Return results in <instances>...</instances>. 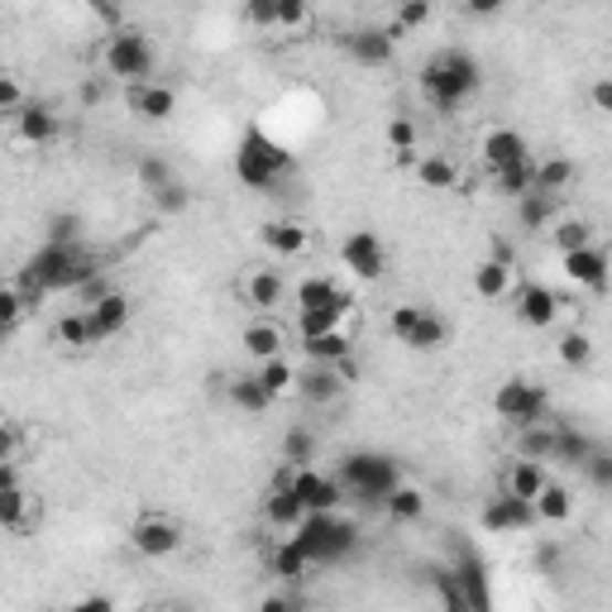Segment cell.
Segmentation results:
<instances>
[{
	"label": "cell",
	"mask_w": 612,
	"mask_h": 612,
	"mask_svg": "<svg viewBox=\"0 0 612 612\" xmlns=\"http://www.w3.org/2000/svg\"><path fill=\"white\" fill-rule=\"evenodd\" d=\"M96 273H101V264L82 250V244H39V250L24 258L20 283L39 287L43 297H53V293H77V287L86 278H96Z\"/></svg>",
	"instance_id": "1"
},
{
	"label": "cell",
	"mask_w": 612,
	"mask_h": 612,
	"mask_svg": "<svg viewBox=\"0 0 612 612\" xmlns=\"http://www.w3.org/2000/svg\"><path fill=\"white\" fill-rule=\"evenodd\" d=\"M478 82H484V72H478L474 53H464V49H441L435 57L421 63V96L445 115L460 110L464 101L478 92Z\"/></svg>",
	"instance_id": "2"
},
{
	"label": "cell",
	"mask_w": 612,
	"mask_h": 612,
	"mask_svg": "<svg viewBox=\"0 0 612 612\" xmlns=\"http://www.w3.org/2000/svg\"><path fill=\"white\" fill-rule=\"evenodd\" d=\"M101 67H106V82H120V86H139V82H154L158 72V49L144 29H110L101 39Z\"/></svg>",
	"instance_id": "3"
},
{
	"label": "cell",
	"mask_w": 612,
	"mask_h": 612,
	"mask_svg": "<svg viewBox=\"0 0 612 612\" xmlns=\"http://www.w3.org/2000/svg\"><path fill=\"white\" fill-rule=\"evenodd\" d=\"M335 478H340L345 498H359V503H383L388 488L402 484V478H398V464L383 460V455H349Z\"/></svg>",
	"instance_id": "4"
},
{
	"label": "cell",
	"mask_w": 612,
	"mask_h": 612,
	"mask_svg": "<svg viewBox=\"0 0 612 612\" xmlns=\"http://www.w3.org/2000/svg\"><path fill=\"white\" fill-rule=\"evenodd\" d=\"M182 541H187V527H182V517H172V513H139L129 521V550L144 560L178 556Z\"/></svg>",
	"instance_id": "5"
},
{
	"label": "cell",
	"mask_w": 612,
	"mask_h": 612,
	"mask_svg": "<svg viewBox=\"0 0 612 612\" xmlns=\"http://www.w3.org/2000/svg\"><path fill=\"white\" fill-rule=\"evenodd\" d=\"M355 536H359L355 521H340V513H320V517H306L302 521V531L293 536V541L302 546V556L316 564V560L345 556V550L355 546Z\"/></svg>",
	"instance_id": "6"
},
{
	"label": "cell",
	"mask_w": 612,
	"mask_h": 612,
	"mask_svg": "<svg viewBox=\"0 0 612 612\" xmlns=\"http://www.w3.org/2000/svg\"><path fill=\"white\" fill-rule=\"evenodd\" d=\"M283 484H287V493H293V498L306 507V517L340 513V503H345L340 478L326 474V469H316V464H306V469H287V464H283Z\"/></svg>",
	"instance_id": "7"
},
{
	"label": "cell",
	"mask_w": 612,
	"mask_h": 612,
	"mask_svg": "<svg viewBox=\"0 0 612 612\" xmlns=\"http://www.w3.org/2000/svg\"><path fill=\"white\" fill-rule=\"evenodd\" d=\"M546 388L531 383V378H507V383L493 392V412H498L503 421H513V426H531V421H546Z\"/></svg>",
	"instance_id": "8"
},
{
	"label": "cell",
	"mask_w": 612,
	"mask_h": 612,
	"mask_svg": "<svg viewBox=\"0 0 612 612\" xmlns=\"http://www.w3.org/2000/svg\"><path fill=\"white\" fill-rule=\"evenodd\" d=\"M293 168V158H287L283 144H273L268 135H254L244 139V149H240V178L250 182V187H273L283 178V172Z\"/></svg>",
	"instance_id": "9"
},
{
	"label": "cell",
	"mask_w": 612,
	"mask_h": 612,
	"mask_svg": "<svg viewBox=\"0 0 612 612\" xmlns=\"http://www.w3.org/2000/svg\"><path fill=\"white\" fill-rule=\"evenodd\" d=\"M340 268L355 283H378L388 268V244L373 235V230H349L340 240Z\"/></svg>",
	"instance_id": "10"
},
{
	"label": "cell",
	"mask_w": 612,
	"mask_h": 612,
	"mask_svg": "<svg viewBox=\"0 0 612 612\" xmlns=\"http://www.w3.org/2000/svg\"><path fill=\"white\" fill-rule=\"evenodd\" d=\"M478 163L488 168V178H493V172L517 168V163H531V144H527V135H521V129L488 125L484 135H478Z\"/></svg>",
	"instance_id": "11"
},
{
	"label": "cell",
	"mask_w": 612,
	"mask_h": 612,
	"mask_svg": "<svg viewBox=\"0 0 612 612\" xmlns=\"http://www.w3.org/2000/svg\"><path fill=\"white\" fill-rule=\"evenodd\" d=\"M513 312H517V320L527 330H550L560 320L564 302H560L556 287H546V283H521L513 293Z\"/></svg>",
	"instance_id": "12"
},
{
	"label": "cell",
	"mask_w": 612,
	"mask_h": 612,
	"mask_svg": "<svg viewBox=\"0 0 612 612\" xmlns=\"http://www.w3.org/2000/svg\"><path fill=\"white\" fill-rule=\"evenodd\" d=\"M14 129V144H24V149H49V144L63 139V115L53 106H39V101H29V106L10 120Z\"/></svg>",
	"instance_id": "13"
},
{
	"label": "cell",
	"mask_w": 612,
	"mask_h": 612,
	"mask_svg": "<svg viewBox=\"0 0 612 612\" xmlns=\"http://www.w3.org/2000/svg\"><path fill=\"white\" fill-rule=\"evenodd\" d=\"M125 110L135 115V120H154L163 125L172 120V110H178V92H172L168 82H139V86H125Z\"/></svg>",
	"instance_id": "14"
},
{
	"label": "cell",
	"mask_w": 612,
	"mask_h": 612,
	"mask_svg": "<svg viewBox=\"0 0 612 612\" xmlns=\"http://www.w3.org/2000/svg\"><path fill=\"white\" fill-rule=\"evenodd\" d=\"M258 240H264V250L278 258V264H297V258L312 254V230L302 221H264L258 225Z\"/></svg>",
	"instance_id": "15"
},
{
	"label": "cell",
	"mask_w": 612,
	"mask_h": 612,
	"mask_svg": "<svg viewBox=\"0 0 612 612\" xmlns=\"http://www.w3.org/2000/svg\"><path fill=\"white\" fill-rule=\"evenodd\" d=\"M240 297H244V306H250V312H258V316H273L278 312V306L287 302V278L278 268H250L240 278Z\"/></svg>",
	"instance_id": "16"
},
{
	"label": "cell",
	"mask_w": 612,
	"mask_h": 612,
	"mask_svg": "<svg viewBox=\"0 0 612 612\" xmlns=\"http://www.w3.org/2000/svg\"><path fill=\"white\" fill-rule=\"evenodd\" d=\"M560 273L574 287H584V293L603 297V287H608V254H603V244H589V250L560 254Z\"/></svg>",
	"instance_id": "17"
},
{
	"label": "cell",
	"mask_w": 612,
	"mask_h": 612,
	"mask_svg": "<svg viewBox=\"0 0 612 612\" xmlns=\"http://www.w3.org/2000/svg\"><path fill=\"white\" fill-rule=\"evenodd\" d=\"M43 521V503L29 493L24 484H14V488H0V531H10V536H29Z\"/></svg>",
	"instance_id": "18"
},
{
	"label": "cell",
	"mask_w": 612,
	"mask_h": 612,
	"mask_svg": "<svg viewBox=\"0 0 612 612\" xmlns=\"http://www.w3.org/2000/svg\"><path fill=\"white\" fill-rule=\"evenodd\" d=\"M521 287V273H517V258H484L474 268V293L484 302H507Z\"/></svg>",
	"instance_id": "19"
},
{
	"label": "cell",
	"mask_w": 612,
	"mask_h": 612,
	"mask_svg": "<svg viewBox=\"0 0 612 612\" xmlns=\"http://www.w3.org/2000/svg\"><path fill=\"white\" fill-rule=\"evenodd\" d=\"M240 345H244V355H250L254 363H268V359H283L287 355V330L273 316H254L250 326H244Z\"/></svg>",
	"instance_id": "20"
},
{
	"label": "cell",
	"mask_w": 612,
	"mask_h": 612,
	"mask_svg": "<svg viewBox=\"0 0 612 612\" xmlns=\"http://www.w3.org/2000/svg\"><path fill=\"white\" fill-rule=\"evenodd\" d=\"M320 306H355L345 278H335V273H306L297 283V312H320Z\"/></svg>",
	"instance_id": "21"
},
{
	"label": "cell",
	"mask_w": 612,
	"mask_h": 612,
	"mask_svg": "<svg viewBox=\"0 0 612 612\" xmlns=\"http://www.w3.org/2000/svg\"><path fill=\"white\" fill-rule=\"evenodd\" d=\"M345 378L335 373V363H312L302 378H297V398L306 402V407H335L345 398Z\"/></svg>",
	"instance_id": "22"
},
{
	"label": "cell",
	"mask_w": 612,
	"mask_h": 612,
	"mask_svg": "<svg viewBox=\"0 0 612 612\" xmlns=\"http://www.w3.org/2000/svg\"><path fill=\"white\" fill-rule=\"evenodd\" d=\"M340 43H345V53L355 57V63H363V67H383V63H392V53H398V39H392L383 24H378V29H355V34H345Z\"/></svg>",
	"instance_id": "23"
},
{
	"label": "cell",
	"mask_w": 612,
	"mask_h": 612,
	"mask_svg": "<svg viewBox=\"0 0 612 612\" xmlns=\"http://www.w3.org/2000/svg\"><path fill=\"white\" fill-rule=\"evenodd\" d=\"M264 521H268V531H278V536H297L302 521H306V507L293 498V493H287L283 474L273 478V488H268V498H264Z\"/></svg>",
	"instance_id": "24"
},
{
	"label": "cell",
	"mask_w": 612,
	"mask_h": 612,
	"mask_svg": "<svg viewBox=\"0 0 612 612\" xmlns=\"http://www.w3.org/2000/svg\"><path fill=\"white\" fill-rule=\"evenodd\" d=\"M550 484V464H536V460H513L503 469V493L517 503H536V493Z\"/></svg>",
	"instance_id": "25"
},
{
	"label": "cell",
	"mask_w": 612,
	"mask_h": 612,
	"mask_svg": "<svg viewBox=\"0 0 612 612\" xmlns=\"http://www.w3.org/2000/svg\"><path fill=\"white\" fill-rule=\"evenodd\" d=\"M536 187L531 192L536 197H550V201H560L564 192L574 187V178H579V168H574V158H564V154H550V158H536Z\"/></svg>",
	"instance_id": "26"
},
{
	"label": "cell",
	"mask_w": 612,
	"mask_h": 612,
	"mask_svg": "<svg viewBox=\"0 0 612 612\" xmlns=\"http://www.w3.org/2000/svg\"><path fill=\"white\" fill-rule=\"evenodd\" d=\"M531 517H536V527H570V521H574V493L550 478V484L536 493Z\"/></svg>",
	"instance_id": "27"
},
{
	"label": "cell",
	"mask_w": 612,
	"mask_h": 612,
	"mask_svg": "<svg viewBox=\"0 0 612 612\" xmlns=\"http://www.w3.org/2000/svg\"><path fill=\"white\" fill-rule=\"evenodd\" d=\"M86 316H92L96 340L106 345V340H115V335L129 326V316H135V302H129L125 293H110V297H101L96 306H86Z\"/></svg>",
	"instance_id": "28"
},
{
	"label": "cell",
	"mask_w": 612,
	"mask_h": 612,
	"mask_svg": "<svg viewBox=\"0 0 612 612\" xmlns=\"http://www.w3.org/2000/svg\"><path fill=\"white\" fill-rule=\"evenodd\" d=\"M484 527L493 536H513V531H531L536 527V517H531V503H517V498H493L484 507Z\"/></svg>",
	"instance_id": "29"
},
{
	"label": "cell",
	"mask_w": 612,
	"mask_h": 612,
	"mask_svg": "<svg viewBox=\"0 0 612 612\" xmlns=\"http://www.w3.org/2000/svg\"><path fill=\"white\" fill-rule=\"evenodd\" d=\"M53 340H57V349H67V355H86V349L101 345L96 330H92V316L77 312V306L53 320Z\"/></svg>",
	"instance_id": "30"
},
{
	"label": "cell",
	"mask_w": 612,
	"mask_h": 612,
	"mask_svg": "<svg viewBox=\"0 0 612 612\" xmlns=\"http://www.w3.org/2000/svg\"><path fill=\"white\" fill-rule=\"evenodd\" d=\"M297 378L302 369L293 359H268V363H254V383L268 392V402H283V398H297Z\"/></svg>",
	"instance_id": "31"
},
{
	"label": "cell",
	"mask_w": 612,
	"mask_h": 612,
	"mask_svg": "<svg viewBox=\"0 0 612 612\" xmlns=\"http://www.w3.org/2000/svg\"><path fill=\"white\" fill-rule=\"evenodd\" d=\"M412 178H416L421 192H455V187H460V168L450 163L445 154H416Z\"/></svg>",
	"instance_id": "32"
},
{
	"label": "cell",
	"mask_w": 612,
	"mask_h": 612,
	"mask_svg": "<svg viewBox=\"0 0 612 612\" xmlns=\"http://www.w3.org/2000/svg\"><path fill=\"white\" fill-rule=\"evenodd\" d=\"M316 29V10L306 0H273V34L278 39H302Z\"/></svg>",
	"instance_id": "33"
},
{
	"label": "cell",
	"mask_w": 612,
	"mask_h": 612,
	"mask_svg": "<svg viewBox=\"0 0 612 612\" xmlns=\"http://www.w3.org/2000/svg\"><path fill=\"white\" fill-rule=\"evenodd\" d=\"M268 570L278 579H287V584H302L306 570H312V560L302 556V546L293 541V536H278V541L268 546Z\"/></svg>",
	"instance_id": "34"
},
{
	"label": "cell",
	"mask_w": 612,
	"mask_h": 612,
	"mask_svg": "<svg viewBox=\"0 0 612 612\" xmlns=\"http://www.w3.org/2000/svg\"><path fill=\"white\" fill-rule=\"evenodd\" d=\"M302 355L312 363H340L355 355V330H330V335H312L302 340Z\"/></svg>",
	"instance_id": "35"
},
{
	"label": "cell",
	"mask_w": 612,
	"mask_h": 612,
	"mask_svg": "<svg viewBox=\"0 0 612 612\" xmlns=\"http://www.w3.org/2000/svg\"><path fill=\"white\" fill-rule=\"evenodd\" d=\"M383 513L398 521V527H407V521H421L426 517V493L412 488V484H398V488H388V498H383Z\"/></svg>",
	"instance_id": "36"
},
{
	"label": "cell",
	"mask_w": 612,
	"mask_h": 612,
	"mask_svg": "<svg viewBox=\"0 0 612 612\" xmlns=\"http://www.w3.org/2000/svg\"><path fill=\"white\" fill-rule=\"evenodd\" d=\"M550 240H556L560 254H574V250L599 244V240H593V225L584 221V215H556V221H550Z\"/></svg>",
	"instance_id": "37"
},
{
	"label": "cell",
	"mask_w": 612,
	"mask_h": 612,
	"mask_svg": "<svg viewBox=\"0 0 612 612\" xmlns=\"http://www.w3.org/2000/svg\"><path fill=\"white\" fill-rule=\"evenodd\" d=\"M517 460H536V464L556 460V426H546V421H531V426H521Z\"/></svg>",
	"instance_id": "38"
},
{
	"label": "cell",
	"mask_w": 612,
	"mask_h": 612,
	"mask_svg": "<svg viewBox=\"0 0 612 612\" xmlns=\"http://www.w3.org/2000/svg\"><path fill=\"white\" fill-rule=\"evenodd\" d=\"M593 355H599V345H593L589 330H564L556 340V359L564 363V369H589Z\"/></svg>",
	"instance_id": "39"
},
{
	"label": "cell",
	"mask_w": 612,
	"mask_h": 612,
	"mask_svg": "<svg viewBox=\"0 0 612 612\" xmlns=\"http://www.w3.org/2000/svg\"><path fill=\"white\" fill-rule=\"evenodd\" d=\"M536 158L531 163H517V168H507V172H493V192H498L503 201H521V197H531V187H536Z\"/></svg>",
	"instance_id": "40"
},
{
	"label": "cell",
	"mask_w": 612,
	"mask_h": 612,
	"mask_svg": "<svg viewBox=\"0 0 612 612\" xmlns=\"http://www.w3.org/2000/svg\"><path fill=\"white\" fill-rule=\"evenodd\" d=\"M431 14H435L431 0H402V6L392 10V20H388L383 29H388L392 39H398V34H412V29H426V24H431Z\"/></svg>",
	"instance_id": "41"
},
{
	"label": "cell",
	"mask_w": 612,
	"mask_h": 612,
	"mask_svg": "<svg viewBox=\"0 0 612 612\" xmlns=\"http://www.w3.org/2000/svg\"><path fill=\"white\" fill-rule=\"evenodd\" d=\"M383 139H388V149L398 154V163H416V144H421V135H416V125L407 120V115H392L388 129H383Z\"/></svg>",
	"instance_id": "42"
},
{
	"label": "cell",
	"mask_w": 612,
	"mask_h": 612,
	"mask_svg": "<svg viewBox=\"0 0 612 612\" xmlns=\"http://www.w3.org/2000/svg\"><path fill=\"white\" fill-rule=\"evenodd\" d=\"M230 402L240 407L244 416H258V412H268V392L254 383V373H244V378H230Z\"/></svg>",
	"instance_id": "43"
},
{
	"label": "cell",
	"mask_w": 612,
	"mask_h": 612,
	"mask_svg": "<svg viewBox=\"0 0 612 612\" xmlns=\"http://www.w3.org/2000/svg\"><path fill=\"white\" fill-rule=\"evenodd\" d=\"M283 464H287V469H306V464H316V435L306 426H293L283 435Z\"/></svg>",
	"instance_id": "44"
},
{
	"label": "cell",
	"mask_w": 612,
	"mask_h": 612,
	"mask_svg": "<svg viewBox=\"0 0 612 612\" xmlns=\"http://www.w3.org/2000/svg\"><path fill=\"white\" fill-rule=\"evenodd\" d=\"M445 340H450V326L426 306V312H421V320H416V330L407 335V349H441Z\"/></svg>",
	"instance_id": "45"
},
{
	"label": "cell",
	"mask_w": 612,
	"mask_h": 612,
	"mask_svg": "<svg viewBox=\"0 0 612 612\" xmlns=\"http://www.w3.org/2000/svg\"><path fill=\"white\" fill-rule=\"evenodd\" d=\"M29 316H34V312H29V306H24V297H20V287H14V283H6V287H0V330H20L24 326V320Z\"/></svg>",
	"instance_id": "46"
},
{
	"label": "cell",
	"mask_w": 612,
	"mask_h": 612,
	"mask_svg": "<svg viewBox=\"0 0 612 612\" xmlns=\"http://www.w3.org/2000/svg\"><path fill=\"white\" fill-rule=\"evenodd\" d=\"M593 445L589 435H579V431H556V460H564V464H589L593 460Z\"/></svg>",
	"instance_id": "47"
},
{
	"label": "cell",
	"mask_w": 612,
	"mask_h": 612,
	"mask_svg": "<svg viewBox=\"0 0 612 612\" xmlns=\"http://www.w3.org/2000/svg\"><path fill=\"white\" fill-rule=\"evenodd\" d=\"M517 215H521V225H527V230H546L550 221H556V201L531 192V197L517 201Z\"/></svg>",
	"instance_id": "48"
},
{
	"label": "cell",
	"mask_w": 612,
	"mask_h": 612,
	"mask_svg": "<svg viewBox=\"0 0 612 612\" xmlns=\"http://www.w3.org/2000/svg\"><path fill=\"white\" fill-rule=\"evenodd\" d=\"M29 106V86L14 77V72H0V115H6V120H14V115H20Z\"/></svg>",
	"instance_id": "49"
},
{
	"label": "cell",
	"mask_w": 612,
	"mask_h": 612,
	"mask_svg": "<svg viewBox=\"0 0 612 612\" xmlns=\"http://www.w3.org/2000/svg\"><path fill=\"white\" fill-rule=\"evenodd\" d=\"M77 230H82L77 215H72V211H57V215H49V240H43V244H82Z\"/></svg>",
	"instance_id": "50"
},
{
	"label": "cell",
	"mask_w": 612,
	"mask_h": 612,
	"mask_svg": "<svg viewBox=\"0 0 612 612\" xmlns=\"http://www.w3.org/2000/svg\"><path fill=\"white\" fill-rule=\"evenodd\" d=\"M139 182L149 187V192H163V187H172V168L163 163V158H144V163H139Z\"/></svg>",
	"instance_id": "51"
},
{
	"label": "cell",
	"mask_w": 612,
	"mask_h": 612,
	"mask_svg": "<svg viewBox=\"0 0 612 612\" xmlns=\"http://www.w3.org/2000/svg\"><path fill=\"white\" fill-rule=\"evenodd\" d=\"M20 450H24V435H20V426L0 416V460H6V464H20Z\"/></svg>",
	"instance_id": "52"
},
{
	"label": "cell",
	"mask_w": 612,
	"mask_h": 612,
	"mask_svg": "<svg viewBox=\"0 0 612 612\" xmlns=\"http://www.w3.org/2000/svg\"><path fill=\"white\" fill-rule=\"evenodd\" d=\"M258 612H302V599L297 593H264V599H258Z\"/></svg>",
	"instance_id": "53"
},
{
	"label": "cell",
	"mask_w": 612,
	"mask_h": 612,
	"mask_svg": "<svg viewBox=\"0 0 612 612\" xmlns=\"http://www.w3.org/2000/svg\"><path fill=\"white\" fill-rule=\"evenodd\" d=\"M244 20H250L254 29H264V34H273V0H254V6H244Z\"/></svg>",
	"instance_id": "54"
},
{
	"label": "cell",
	"mask_w": 612,
	"mask_h": 612,
	"mask_svg": "<svg viewBox=\"0 0 612 612\" xmlns=\"http://www.w3.org/2000/svg\"><path fill=\"white\" fill-rule=\"evenodd\" d=\"M63 612H115V599H106V593H86V599L67 603Z\"/></svg>",
	"instance_id": "55"
},
{
	"label": "cell",
	"mask_w": 612,
	"mask_h": 612,
	"mask_svg": "<svg viewBox=\"0 0 612 612\" xmlns=\"http://www.w3.org/2000/svg\"><path fill=\"white\" fill-rule=\"evenodd\" d=\"M154 207L158 211H182L187 207V192H182L178 182H172V187H163V192H154Z\"/></svg>",
	"instance_id": "56"
},
{
	"label": "cell",
	"mask_w": 612,
	"mask_h": 612,
	"mask_svg": "<svg viewBox=\"0 0 612 612\" xmlns=\"http://www.w3.org/2000/svg\"><path fill=\"white\" fill-rule=\"evenodd\" d=\"M584 469L593 474V484H599V488H608V484H612V460L603 455V450H593V460L584 464Z\"/></svg>",
	"instance_id": "57"
},
{
	"label": "cell",
	"mask_w": 612,
	"mask_h": 612,
	"mask_svg": "<svg viewBox=\"0 0 612 612\" xmlns=\"http://www.w3.org/2000/svg\"><path fill=\"white\" fill-rule=\"evenodd\" d=\"M593 110H599V115L612 110V77H599V82H593Z\"/></svg>",
	"instance_id": "58"
},
{
	"label": "cell",
	"mask_w": 612,
	"mask_h": 612,
	"mask_svg": "<svg viewBox=\"0 0 612 612\" xmlns=\"http://www.w3.org/2000/svg\"><path fill=\"white\" fill-rule=\"evenodd\" d=\"M14 484H24V478H20V464H6V460H0V488H14Z\"/></svg>",
	"instance_id": "59"
},
{
	"label": "cell",
	"mask_w": 612,
	"mask_h": 612,
	"mask_svg": "<svg viewBox=\"0 0 612 612\" xmlns=\"http://www.w3.org/2000/svg\"><path fill=\"white\" fill-rule=\"evenodd\" d=\"M101 96H106V82H86L82 86V106H96Z\"/></svg>",
	"instance_id": "60"
},
{
	"label": "cell",
	"mask_w": 612,
	"mask_h": 612,
	"mask_svg": "<svg viewBox=\"0 0 612 612\" xmlns=\"http://www.w3.org/2000/svg\"><path fill=\"white\" fill-rule=\"evenodd\" d=\"M6 340H10V330H0V345H6Z\"/></svg>",
	"instance_id": "61"
}]
</instances>
